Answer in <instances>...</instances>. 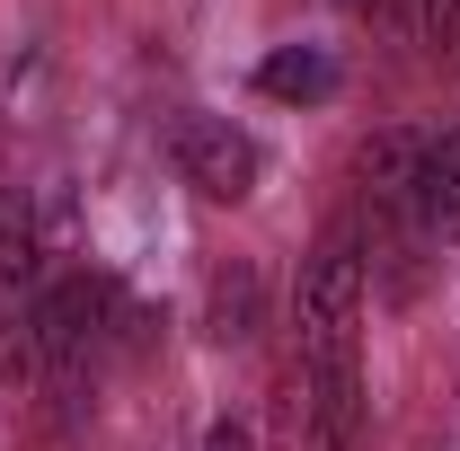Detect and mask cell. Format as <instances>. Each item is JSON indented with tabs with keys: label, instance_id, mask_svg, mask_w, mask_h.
Returning <instances> with one entry per match:
<instances>
[{
	"label": "cell",
	"instance_id": "cell-4",
	"mask_svg": "<svg viewBox=\"0 0 460 451\" xmlns=\"http://www.w3.org/2000/svg\"><path fill=\"white\" fill-rule=\"evenodd\" d=\"M416 213H425V239L460 248V124L452 133H425V160H416Z\"/></svg>",
	"mask_w": 460,
	"mask_h": 451
},
{
	"label": "cell",
	"instance_id": "cell-9",
	"mask_svg": "<svg viewBox=\"0 0 460 451\" xmlns=\"http://www.w3.org/2000/svg\"><path fill=\"white\" fill-rule=\"evenodd\" d=\"M354 9H363L372 27H399V18H407V0H354Z\"/></svg>",
	"mask_w": 460,
	"mask_h": 451
},
{
	"label": "cell",
	"instance_id": "cell-1",
	"mask_svg": "<svg viewBox=\"0 0 460 451\" xmlns=\"http://www.w3.org/2000/svg\"><path fill=\"white\" fill-rule=\"evenodd\" d=\"M292 372L310 398L319 451H354L363 425V239L354 222H328L292 283Z\"/></svg>",
	"mask_w": 460,
	"mask_h": 451
},
{
	"label": "cell",
	"instance_id": "cell-7",
	"mask_svg": "<svg viewBox=\"0 0 460 451\" xmlns=\"http://www.w3.org/2000/svg\"><path fill=\"white\" fill-rule=\"evenodd\" d=\"M416 18H425L434 62H460V0H416Z\"/></svg>",
	"mask_w": 460,
	"mask_h": 451
},
{
	"label": "cell",
	"instance_id": "cell-6",
	"mask_svg": "<svg viewBox=\"0 0 460 451\" xmlns=\"http://www.w3.org/2000/svg\"><path fill=\"white\" fill-rule=\"evenodd\" d=\"M248 292H257L248 275H222V283H213V337H248Z\"/></svg>",
	"mask_w": 460,
	"mask_h": 451
},
{
	"label": "cell",
	"instance_id": "cell-3",
	"mask_svg": "<svg viewBox=\"0 0 460 451\" xmlns=\"http://www.w3.org/2000/svg\"><path fill=\"white\" fill-rule=\"evenodd\" d=\"M169 160H177V177H186L204 204H248L257 177H266L257 133L230 124V115H177V124H169Z\"/></svg>",
	"mask_w": 460,
	"mask_h": 451
},
{
	"label": "cell",
	"instance_id": "cell-2",
	"mask_svg": "<svg viewBox=\"0 0 460 451\" xmlns=\"http://www.w3.org/2000/svg\"><path fill=\"white\" fill-rule=\"evenodd\" d=\"M416 160L425 133H372L354 160V239H363V292L381 301H416V266H425V213H416Z\"/></svg>",
	"mask_w": 460,
	"mask_h": 451
},
{
	"label": "cell",
	"instance_id": "cell-8",
	"mask_svg": "<svg viewBox=\"0 0 460 451\" xmlns=\"http://www.w3.org/2000/svg\"><path fill=\"white\" fill-rule=\"evenodd\" d=\"M204 451H257V443H248V425H213V434H204Z\"/></svg>",
	"mask_w": 460,
	"mask_h": 451
},
{
	"label": "cell",
	"instance_id": "cell-5",
	"mask_svg": "<svg viewBox=\"0 0 460 451\" xmlns=\"http://www.w3.org/2000/svg\"><path fill=\"white\" fill-rule=\"evenodd\" d=\"M257 89L284 98V107H319V98H337V62L319 54V45H275V54L257 62Z\"/></svg>",
	"mask_w": 460,
	"mask_h": 451
}]
</instances>
